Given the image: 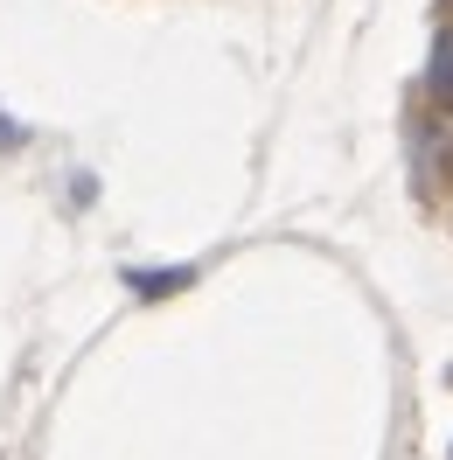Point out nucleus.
<instances>
[{"mask_svg":"<svg viewBox=\"0 0 453 460\" xmlns=\"http://www.w3.org/2000/svg\"><path fill=\"white\" fill-rule=\"evenodd\" d=\"M425 91H432L440 105H453V29H440V42H432V63H425Z\"/></svg>","mask_w":453,"mask_h":460,"instance_id":"obj_1","label":"nucleus"}]
</instances>
